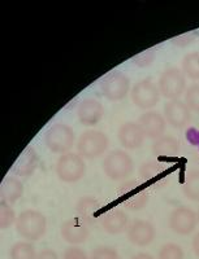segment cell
<instances>
[{
    "label": "cell",
    "instance_id": "cell-1",
    "mask_svg": "<svg viewBox=\"0 0 199 259\" xmlns=\"http://www.w3.org/2000/svg\"><path fill=\"white\" fill-rule=\"evenodd\" d=\"M16 231L27 241H38L47 231V219L41 211L33 209L24 210L16 221Z\"/></svg>",
    "mask_w": 199,
    "mask_h": 259
},
{
    "label": "cell",
    "instance_id": "cell-2",
    "mask_svg": "<svg viewBox=\"0 0 199 259\" xmlns=\"http://www.w3.org/2000/svg\"><path fill=\"white\" fill-rule=\"evenodd\" d=\"M43 142L52 153L67 154L75 145V131L65 123H55L45 133Z\"/></svg>",
    "mask_w": 199,
    "mask_h": 259
},
{
    "label": "cell",
    "instance_id": "cell-3",
    "mask_svg": "<svg viewBox=\"0 0 199 259\" xmlns=\"http://www.w3.org/2000/svg\"><path fill=\"white\" fill-rule=\"evenodd\" d=\"M108 144L110 140L106 134L98 130H87L81 134L76 148L82 158L92 159L102 156L108 149Z\"/></svg>",
    "mask_w": 199,
    "mask_h": 259
},
{
    "label": "cell",
    "instance_id": "cell-4",
    "mask_svg": "<svg viewBox=\"0 0 199 259\" xmlns=\"http://www.w3.org/2000/svg\"><path fill=\"white\" fill-rule=\"evenodd\" d=\"M104 174L112 180H122L134 171V162L125 150L115 149L107 154L103 161Z\"/></svg>",
    "mask_w": 199,
    "mask_h": 259
},
{
    "label": "cell",
    "instance_id": "cell-5",
    "mask_svg": "<svg viewBox=\"0 0 199 259\" xmlns=\"http://www.w3.org/2000/svg\"><path fill=\"white\" fill-rule=\"evenodd\" d=\"M55 171L61 182L73 184L82 179L85 171H86V165L80 154L69 152V153L60 156L56 162Z\"/></svg>",
    "mask_w": 199,
    "mask_h": 259
},
{
    "label": "cell",
    "instance_id": "cell-6",
    "mask_svg": "<svg viewBox=\"0 0 199 259\" xmlns=\"http://www.w3.org/2000/svg\"><path fill=\"white\" fill-rule=\"evenodd\" d=\"M186 75L180 70L179 68L170 66L167 68L159 78V91L161 96H164L168 100H179L186 89Z\"/></svg>",
    "mask_w": 199,
    "mask_h": 259
},
{
    "label": "cell",
    "instance_id": "cell-7",
    "mask_svg": "<svg viewBox=\"0 0 199 259\" xmlns=\"http://www.w3.org/2000/svg\"><path fill=\"white\" fill-rule=\"evenodd\" d=\"M130 90V80L125 73L113 70L104 75L101 82V92L108 101H121Z\"/></svg>",
    "mask_w": 199,
    "mask_h": 259
},
{
    "label": "cell",
    "instance_id": "cell-8",
    "mask_svg": "<svg viewBox=\"0 0 199 259\" xmlns=\"http://www.w3.org/2000/svg\"><path fill=\"white\" fill-rule=\"evenodd\" d=\"M130 97L137 108L149 112L160 100V91L151 79H143L133 85Z\"/></svg>",
    "mask_w": 199,
    "mask_h": 259
},
{
    "label": "cell",
    "instance_id": "cell-9",
    "mask_svg": "<svg viewBox=\"0 0 199 259\" xmlns=\"http://www.w3.org/2000/svg\"><path fill=\"white\" fill-rule=\"evenodd\" d=\"M117 197L120 202L129 210H142L147 205L149 196L145 189L141 188L133 180L124 182L117 189Z\"/></svg>",
    "mask_w": 199,
    "mask_h": 259
},
{
    "label": "cell",
    "instance_id": "cell-10",
    "mask_svg": "<svg viewBox=\"0 0 199 259\" xmlns=\"http://www.w3.org/2000/svg\"><path fill=\"white\" fill-rule=\"evenodd\" d=\"M171 230L180 236H187L193 233L196 224L199 223L198 214L187 206H180L173 210L170 215Z\"/></svg>",
    "mask_w": 199,
    "mask_h": 259
},
{
    "label": "cell",
    "instance_id": "cell-11",
    "mask_svg": "<svg viewBox=\"0 0 199 259\" xmlns=\"http://www.w3.org/2000/svg\"><path fill=\"white\" fill-rule=\"evenodd\" d=\"M126 236L129 241L136 246H149L156 237V228L151 222L136 219L128 226Z\"/></svg>",
    "mask_w": 199,
    "mask_h": 259
},
{
    "label": "cell",
    "instance_id": "cell-12",
    "mask_svg": "<svg viewBox=\"0 0 199 259\" xmlns=\"http://www.w3.org/2000/svg\"><path fill=\"white\" fill-rule=\"evenodd\" d=\"M61 237L72 246H77L87 240L90 235V226L81 218H72L65 221L60 227Z\"/></svg>",
    "mask_w": 199,
    "mask_h": 259
},
{
    "label": "cell",
    "instance_id": "cell-13",
    "mask_svg": "<svg viewBox=\"0 0 199 259\" xmlns=\"http://www.w3.org/2000/svg\"><path fill=\"white\" fill-rule=\"evenodd\" d=\"M104 115V106L96 99L87 97L81 101L77 109V117L81 124L87 127L95 126L101 122Z\"/></svg>",
    "mask_w": 199,
    "mask_h": 259
},
{
    "label": "cell",
    "instance_id": "cell-14",
    "mask_svg": "<svg viewBox=\"0 0 199 259\" xmlns=\"http://www.w3.org/2000/svg\"><path fill=\"white\" fill-rule=\"evenodd\" d=\"M164 118L172 127L182 128L191 121V110L185 101L171 100L164 106Z\"/></svg>",
    "mask_w": 199,
    "mask_h": 259
},
{
    "label": "cell",
    "instance_id": "cell-15",
    "mask_svg": "<svg viewBox=\"0 0 199 259\" xmlns=\"http://www.w3.org/2000/svg\"><path fill=\"white\" fill-rule=\"evenodd\" d=\"M138 123L142 127L146 138L152 139V140L161 138L167 127L165 118L155 110H149V112L143 113L138 118Z\"/></svg>",
    "mask_w": 199,
    "mask_h": 259
},
{
    "label": "cell",
    "instance_id": "cell-16",
    "mask_svg": "<svg viewBox=\"0 0 199 259\" xmlns=\"http://www.w3.org/2000/svg\"><path fill=\"white\" fill-rule=\"evenodd\" d=\"M117 138L125 149H137L143 144L146 135L138 122H126L119 128Z\"/></svg>",
    "mask_w": 199,
    "mask_h": 259
},
{
    "label": "cell",
    "instance_id": "cell-17",
    "mask_svg": "<svg viewBox=\"0 0 199 259\" xmlns=\"http://www.w3.org/2000/svg\"><path fill=\"white\" fill-rule=\"evenodd\" d=\"M101 224L108 235H120L122 231L128 230V215L119 207H113L103 212Z\"/></svg>",
    "mask_w": 199,
    "mask_h": 259
},
{
    "label": "cell",
    "instance_id": "cell-18",
    "mask_svg": "<svg viewBox=\"0 0 199 259\" xmlns=\"http://www.w3.org/2000/svg\"><path fill=\"white\" fill-rule=\"evenodd\" d=\"M39 165V156L34 148L27 147L21 153L12 167V172L17 177H30L34 174Z\"/></svg>",
    "mask_w": 199,
    "mask_h": 259
},
{
    "label": "cell",
    "instance_id": "cell-19",
    "mask_svg": "<svg viewBox=\"0 0 199 259\" xmlns=\"http://www.w3.org/2000/svg\"><path fill=\"white\" fill-rule=\"evenodd\" d=\"M76 211L78 214V218L86 222L90 227L94 224L99 215L102 212V203L96 198L91 196H85L80 198V201L76 205Z\"/></svg>",
    "mask_w": 199,
    "mask_h": 259
},
{
    "label": "cell",
    "instance_id": "cell-20",
    "mask_svg": "<svg viewBox=\"0 0 199 259\" xmlns=\"http://www.w3.org/2000/svg\"><path fill=\"white\" fill-rule=\"evenodd\" d=\"M24 193V184L16 177H7L0 187V201L15 203Z\"/></svg>",
    "mask_w": 199,
    "mask_h": 259
},
{
    "label": "cell",
    "instance_id": "cell-21",
    "mask_svg": "<svg viewBox=\"0 0 199 259\" xmlns=\"http://www.w3.org/2000/svg\"><path fill=\"white\" fill-rule=\"evenodd\" d=\"M180 143L171 135H163L152 144V153L158 157H173L179 153Z\"/></svg>",
    "mask_w": 199,
    "mask_h": 259
},
{
    "label": "cell",
    "instance_id": "cell-22",
    "mask_svg": "<svg viewBox=\"0 0 199 259\" xmlns=\"http://www.w3.org/2000/svg\"><path fill=\"white\" fill-rule=\"evenodd\" d=\"M182 73L191 80H199V52H190L182 59Z\"/></svg>",
    "mask_w": 199,
    "mask_h": 259
},
{
    "label": "cell",
    "instance_id": "cell-23",
    "mask_svg": "<svg viewBox=\"0 0 199 259\" xmlns=\"http://www.w3.org/2000/svg\"><path fill=\"white\" fill-rule=\"evenodd\" d=\"M182 192L185 197L199 202V170H193L186 175Z\"/></svg>",
    "mask_w": 199,
    "mask_h": 259
},
{
    "label": "cell",
    "instance_id": "cell-24",
    "mask_svg": "<svg viewBox=\"0 0 199 259\" xmlns=\"http://www.w3.org/2000/svg\"><path fill=\"white\" fill-rule=\"evenodd\" d=\"M11 259H37V251L29 241H18L12 245L9 251Z\"/></svg>",
    "mask_w": 199,
    "mask_h": 259
},
{
    "label": "cell",
    "instance_id": "cell-25",
    "mask_svg": "<svg viewBox=\"0 0 199 259\" xmlns=\"http://www.w3.org/2000/svg\"><path fill=\"white\" fill-rule=\"evenodd\" d=\"M164 172L163 165H160L159 162L155 161H149L143 163L140 167V178L143 182L147 183H154L152 180L158 179V177H160Z\"/></svg>",
    "mask_w": 199,
    "mask_h": 259
},
{
    "label": "cell",
    "instance_id": "cell-26",
    "mask_svg": "<svg viewBox=\"0 0 199 259\" xmlns=\"http://www.w3.org/2000/svg\"><path fill=\"white\" fill-rule=\"evenodd\" d=\"M16 221L17 218H16L15 210L12 209V206L8 202L0 201V227H2V230H7L9 227H12L13 224H16Z\"/></svg>",
    "mask_w": 199,
    "mask_h": 259
},
{
    "label": "cell",
    "instance_id": "cell-27",
    "mask_svg": "<svg viewBox=\"0 0 199 259\" xmlns=\"http://www.w3.org/2000/svg\"><path fill=\"white\" fill-rule=\"evenodd\" d=\"M158 259H185V253L180 245L168 242L160 247Z\"/></svg>",
    "mask_w": 199,
    "mask_h": 259
},
{
    "label": "cell",
    "instance_id": "cell-28",
    "mask_svg": "<svg viewBox=\"0 0 199 259\" xmlns=\"http://www.w3.org/2000/svg\"><path fill=\"white\" fill-rule=\"evenodd\" d=\"M185 104L191 112L199 113V83H193L187 87L185 94Z\"/></svg>",
    "mask_w": 199,
    "mask_h": 259
},
{
    "label": "cell",
    "instance_id": "cell-29",
    "mask_svg": "<svg viewBox=\"0 0 199 259\" xmlns=\"http://www.w3.org/2000/svg\"><path fill=\"white\" fill-rule=\"evenodd\" d=\"M155 55H156V52H155L154 48H150V50H146L136 55L131 59V61L136 65H138L140 68H146V66H149V65H151L155 61Z\"/></svg>",
    "mask_w": 199,
    "mask_h": 259
},
{
    "label": "cell",
    "instance_id": "cell-30",
    "mask_svg": "<svg viewBox=\"0 0 199 259\" xmlns=\"http://www.w3.org/2000/svg\"><path fill=\"white\" fill-rule=\"evenodd\" d=\"M90 259H120V255L115 247L99 246L92 251Z\"/></svg>",
    "mask_w": 199,
    "mask_h": 259
},
{
    "label": "cell",
    "instance_id": "cell-31",
    "mask_svg": "<svg viewBox=\"0 0 199 259\" xmlns=\"http://www.w3.org/2000/svg\"><path fill=\"white\" fill-rule=\"evenodd\" d=\"M62 259H89L87 253L83 250L80 246H69L67 247L64 254H62Z\"/></svg>",
    "mask_w": 199,
    "mask_h": 259
},
{
    "label": "cell",
    "instance_id": "cell-32",
    "mask_svg": "<svg viewBox=\"0 0 199 259\" xmlns=\"http://www.w3.org/2000/svg\"><path fill=\"white\" fill-rule=\"evenodd\" d=\"M198 31H190V32H186V34H182V35L176 36L175 39H172V43L176 46H179V47H185L187 46L189 43H191L193 40H195L198 38Z\"/></svg>",
    "mask_w": 199,
    "mask_h": 259
},
{
    "label": "cell",
    "instance_id": "cell-33",
    "mask_svg": "<svg viewBox=\"0 0 199 259\" xmlns=\"http://www.w3.org/2000/svg\"><path fill=\"white\" fill-rule=\"evenodd\" d=\"M37 259H60L59 255L52 249H43L37 254Z\"/></svg>",
    "mask_w": 199,
    "mask_h": 259
},
{
    "label": "cell",
    "instance_id": "cell-34",
    "mask_svg": "<svg viewBox=\"0 0 199 259\" xmlns=\"http://www.w3.org/2000/svg\"><path fill=\"white\" fill-rule=\"evenodd\" d=\"M191 247H193L194 254H195L196 256H199V232L193 237V244H191Z\"/></svg>",
    "mask_w": 199,
    "mask_h": 259
},
{
    "label": "cell",
    "instance_id": "cell-35",
    "mask_svg": "<svg viewBox=\"0 0 199 259\" xmlns=\"http://www.w3.org/2000/svg\"><path fill=\"white\" fill-rule=\"evenodd\" d=\"M130 259H155V258L149 253H138L136 254V255L131 256Z\"/></svg>",
    "mask_w": 199,
    "mask_h": 259
},
{
    "label": "cell",
    "instance_id": "cell-36",
    "mask_svg": "<svg viewBox=\"0 0 199 259\" xmlns=\"http://www.w3.org/2000/svg\"><path fill=\"white\" fill-rule=\"evenodd\" d=\"M196 214H198V221H199V210H198V212H196Z\"/></svg>",
    "mask_w": 199,
    "mask_h": 259
}]
</instances>
